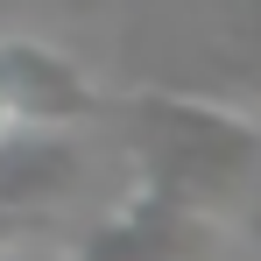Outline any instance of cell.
<instances>
[{"instance_id": "3957f363", "label": "cell", "mask_w": 261, "mask_h": 261, "mask_svg": "<svg viewBox=\"0 0 261 261\" xmlns=\"http://www.w3.org/2000/svg\"><path fill=\"white\" fill-rule=\"evenodd\" d=\"M78 127H0V240H36L85 198Z\"/></svg>"}, {"instance_id": "277c9868", "label": "cell", "mask_w": 261, "mask_h": 261, "mask_svg": "<svg viewBox=\"0 0 261 261\" xmlns=\"http://www.w3.org/2000/svg\"><path fill=\"white\" fill-rule=\"evenodd\" d=\"M113 120V99L49 43L0 36V127H92Z\"/></svg>"}, {"instance_id": "5b68a950", "label": "cell", "mask_w": 261, "mask_h": 261, "mask_svg": "<svg viewBox=\"0 0 261 261\" xmlns=\"http://www.w3.org/2000/svg\"><path fill=\"white\" fill-rule=\"evenodd\" d=\"M226 219H233V240H240V254H247V261H261V176L247 184V198H240Z\"/></svg>"}, {"instance_id": "7a4b0ae2", "label": "cell", "mask_w": 261, "mask_h": 261, "mask_svg": "<svg viewBox=\"0 0 261 261\" xmlns=\"http://www.w3.org/2000/svg\"><path fill=\"white\" fill-rule=\"evenodd\" d=\"M71 261H247L233 240V219L212 205H191L163 184L134 176L127 198L106 205L78 233Z\"/></svg>"}, {"instance_id": "6da1fadb", "label": "cell", "mask_w": 261, "mask_h": 261, "mask_svg": "<svg viewBox=\"0 0 261 261\" xmlns=\"http://www.w3.org/2000/svg\"><path fill=\"white\" fill-rule=\"evenodd\" d=\"M113 127L134 141V176L163 184L191 205L233 212L261 176V113L176 99V92H127L113 99Z\"/></svg>"}]
</instances>
